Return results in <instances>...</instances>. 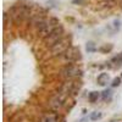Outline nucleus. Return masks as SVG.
I'll return each instance as SVG.
<instances>
[{"label": "nucleus", "mask_w": 122, "mask_h": 122, "mask_svg": "<svg viewBox=\"0 0 122 122\" xmlns=\"http://www.w3.org/2000/svg\"><path fill=\"white\" fill-rule=\"evenodd\" d=\"M70 44H71V38L68 37H64L61 38L59 42L56 44H54L51 48H50V50H51V54L53 55H61V54H65L66 50L70 48Z\"/></svg>", "instance_id": "obj_4"}, {"label": "nucleus", "mask_w": 122, "mask_h": 122, "mask_svg": "<svg viewBox=\"0 0 122 122\" xmlns=\"http://www.w3.org/2000/svg\"><path fill=\"white\" fill-rule=\"evenodd\" d=\"M112 62H117L118 65H122V53L118 54L117 56H115V57L112 59Z\"/></svg>", "instance_id": "obj_15"}, {"label": "nucleus", "mask_w": 122, "mask_h": 122, "mask_svg": "<svg viewBox=\"0 0 122 122\" xmlns=\"http://www.w3.org/2000/svg\"><path fill=\"white\" fill-rule=\"evenodd\" d=\"M95 50H97V46H95V44H94L93 42L87 43V51H88V53H94Z\"/></svg>", "instance_id": "obj_12"}, {"label": "nucleus", "mask_w": 122, "mask_h": 122, "mask_svg": "<svg viewBox=\"0 0 122 122\" xmlns=\"http://www.w3.org/2000/svg\"><path fill=\"white\" fill-rule=\"evenodd\" d=\"M10 17L14 18L16 22L23 21V20L30 17V6L27 4H15L9 10Z\"/></svg>", "instance_id": "obj_1"}, {"label": "nucleus", "mask_w": 122, "mask_h": 122, "mask_svg": "<svg viewBox=\"0 0 122 122\" xmlns=\"http://www.w3.org/2000/svg\"><path fill=\"white\" fill-rule=\"evenodd\" d=\"M81 86H82V83L79 82V81H67V82H65L62 84V87H61V90L65 92L66 94L71 95V94H76L77 92L79 90Z\"/></svg>", "instance_id": "obj_7"}, {"label": "nucleus", "mask_w": 122, "mask_h": 122, "mask_svg": "<svg viewBox=\"0 0 122 122\" xmlns=\"http://www.w3.org/2000/svg\"><path fill=\"white\" fill-rule=\"evenodd\" d=\"M59 121H60V117L57 114H46L40 120V122H59Z\"/></svg>", "instance_id": "obj_10"}, {"label": "nucleus", "mask_w": 122, "mask_h": 122, "mask_svg": "<svg viewBox=\"0 0 122 122\" xmlns=\"http://www.w3.org/2000/svg\"><path fill=\"white\" fill-rule=\"evenodd\" d=\"M101 97H103L104 100H109V99L111 98V90H110V89H105V90L103 92V94H101Z\"/></svg>", "instance_id": "obj_14"}, {"label": "nucleus", "mask_w": 122, "mask_h": 122, "mask_svg": "<svg viewBox=\"0 0 122 122\" xmlns=\"http://www.w3.org/2000/svg\"><path fill=\"white\" fill-rule=\"evenodd\" d=\"M67 95L68 94H66L65 92L60 90V93L55 94L51 98V100H50V107H51L53 110H60L61 107L65 105V101H66Z\"/></svg>", "instance_id": "obj_6"}, {"label": "nucleus", "mask_w": 122, "mask_h": 122, "mask_svg": "<svg viewBox=\"0 0 122 122\" xmlns=\"http://www.w3.org/2000/svg\"><path fill=\"white\" fill-rule=\"evenodd\" d=\"M114 26H115V28H120V26H121V22H120V20H115L114 21Z\"/></svg>", "instance_id": "obj_17"}, {"label": "nucleus", "mask_w": 122, "mask_h": 122, "mask_svg": "<svg viewBox=\"0 0 122 122\" xmlns=\"http://www.w3.org/2000/svg\"><path fill=\"white\" fill-rule=\"evenodd\" d=\"M99 97H100L99 92H90L89 95H88V99H89L90 103H95V101H98Z\"/></svg>", "instance_id": "obj_11"}, {"label": "nucleus", "mask_w": 122, "mask_h": 122, "mask_svg": "<svg viewBox=\"0 0 122 122\" xmlns=\"http://www.w3.org/2000/svg\"><path fill=\"white\" fill-rule=\"evenodd\" d=\"M101 117H103V114L98 112V111H95V112H93V114L89 116V118H90L92 121H97V120H99V118H101Z\"/></svg>", "instance_id": "obj_13"}, {"label": "nucleus", "mask_w": 122, "mask_h": 122, "mask_svg": "<svg viewBox=\"0 0 122 122\" xmlns=\"http://www.w3.org/2000/svg\"><path fill=\"white\" fill-rule=\"evenodd\" d=\"M61 38H64V28L61 26H57L55 29H53L45 38H44V42L46 44V46L51 48L54 44H56Z\"/></svg>", "instance_id": "obj_3"}, {"label": "nucleus", "mask_w": 122, "mask_h": 122, "mask_svg": "<svg viewBox=\"0 0 122 122\" xmlns=\"http://www.w3.org/2000/svg\"><path fill=\"white\" fill-rule=\"evenodd\" d=\"M109 81H110V76H109V73H105V72L100 73V75L98 76V78H97L98 84L101 86V87H105V86L109 83Z\"/></svg>", "instance_id": "obj_9"}, {"label": "nucleus", "mask_w": 122, "mask_h": 122, "mask_svg": "<svg viewBox=\"0 0 122 122\" xmlns=\"http://www.w3.org/2000/svg\"><path fill=\"white\" fill-rule=\"evenodd\" d=\"M36 25H37V32H38V34L42 38H45L53 29H55L57 26H60V22H59L57 18L50 17L49 20H45V18L42 20V21H39Z\"/></svg>", "instance_id": "obj_2"}, {"label": "nucleus", "mask_w": 122, "mask_h": 122, "mask_svg": "<svg viewBox=\"0 0 122 122\" xmlns=\"http://www.w3.org/2000/svg\"><path fill=\"white\" fill-rule=\"evenodd\" d=\"M121 77H122V75H121Z\"/></svg>", "instance_id": "obj_18"}, {"label": "nucleus", "mask_w": 122, "mask_h": 122, "mask_svg": "<svg viewBox=\"0 0 122 122\" xmlns=\"http://www.w3.org/2000/svg\"><path fill=\"white\" fill-rule=\"evenodd\" d=\"M120 84H121V78L120 77H116V78L112 79V83H111V86H112V87H118Z\"/></svg>", "instance_id": "obj_16"}, {"label": "nucleus", "mask_w": 122, "mask_h": 122, "mask_svg": "<svg viewBox=\"0 0 122 122\" xmlns=\"http://www.w3.org/2000/svg\"><path fill=\"white\" fill-rule=\"evenodd\" d=\"M64 57H65L66 61H68V62H76V61H78L82 57L79 48L78 46H70L66 50V53L64 54Z\"/></svg>", "instance_id": "obj_8"}, {"label": "nucleus", "mask_w": 122, "mask_h": 122, "mask_svg": "<svg viewBox=\"0 0 122 122\" xmlns=\"http://www.w3.org/2000/svg\"><path fill=\"white\" fill-rule=\"evenodd\" d=\"M61 75H62V77L65 78H76V77H81L82 76V70H81L77 65H73V64H68L66 65L62 71H61Z\"/></svg>", "instance_id": "obj_5"}]
</instances>
